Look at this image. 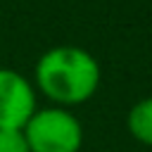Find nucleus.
I'll return each instance as SVG.
<instances>
[{
	"mask_svg": "<svg viewBox=\"0 0 152 152\" xmlns=\"http://www.w3.org/2000/svg\"><path fill=\"white\" fill-rule=\"evenodd\" d=\"M38 88L57 104H81L90 100L100 86L97 59L76 45H57L45 50L36 62Z\"/></svg>",
	"mask_w": 152,
	"mask_h": 152,
	"instance_id": "f257e3e1",
	"label": "nucleus"
},
{
	"mask_svg": "<svg viewBox=\"0 0 152 152\" xmlns=\"http://www.w3.org/2000/svg\"><path fill=\"white\" fill-rule=\"evenodd\" d=\"M21 131L31 152H78L83 145L81 121L64 107L36 109Z\"/></svg>",
	"mask_w": 152,
	"mask_h": 152,
	"instance_id": "f03ea898",
	"label": "nucleus"
},
{
	"mask_svg": "<svg viewBox=\"0 0 152 152\" xmlns=\"http://www.w3.org/2000/svg\"><path fill=\"white\" fill-rule=\"evenodd\" d=\"M36 112L31 83L14 69H0V131H21Z\"/></svg>",
	"mask_w": 152,
	"mask_h": 152,
	"instance_id": "7ed1b4c3",
	"label": "nucleus"
},
{
	"mask_svg": "<svg viewBox=\"0 0 152 152\" xmlns=\"http://www.w3.org/2000/svg\"><path fill=\"white\" fill-rule=\"evenodd\" d=\"M128 131L138 142L152 145V97H145V100H140L131 107Z\"/></svg>",
	"mask_w": 152,
	"mask_h": 152,
	"instance_id": "20e7f679",
	"label": "nucleus"
},
{
	"mask_svg": "<svg viewBox=\"0 0 152 152\" xmlns=\"http://www.w3.org/2000/svg\"><path fill=\"white\" fill-rule=\"evenodd\" d=\"M0 152H31L24 131H0Z\"/></svg>",
	"mask_w": 152,
	"mask_h": 152,
	"instance_id": "39448f33",
	"label": "nucleus"
}]
</instances>
